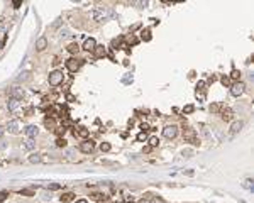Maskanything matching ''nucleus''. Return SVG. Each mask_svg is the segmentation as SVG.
Listing matches in <instances>:
<instances>
[{
    "label": "nucleus",
    "mask_w": 254,
    "mask_h": 203,
    "mask_svg": "<svg viewBox=\"0 0 254 203\" xmlns=\"http://www.w3.org/2000/svg\"><path fill=\"white\" fill-rule=\"evenodd\" d=\"M49 85H53V87H58V85H61L63 83V80H65V75H63L61 71H53V73H49Z\"/></svg>",
    "instance_id": "f257e3e1"
},
{
    "label": "nucleus",
    "mask_w": 254,
    "mask_h": 203,
    "mask_svg": "<svg viewBox=\"0 0 254 203\" xmlns=\"http://www.w3.org/2000/svg\"><path fill=\"white\" fill-rule=\"evenodd\" d=\"M110 15V9L109 7H95L93 10V19L95 20H103L105 17Z\"/></svg>",
    "instance_id": "f03ea898"
},
{
    "label": "nucleus",
    "mask_w": 254,
    "mask_h": 203,
    "mask_svg": "<svg viewBox=\"0 0 254 203\" xmlns=\"http://www.w3.org/2000/svg\"><path fill=\"white\" fill-rule=\"evenodd\" d=\"M163 135L166 139H174L178 135V127L176 125H166L163 129Z\"/></svg>",
    "instance_id": "7ed1b4c3"
},
{
    "label": "nucleus",
    "mask_w": 254,
    "mask_h": 203,
    "mask_svg": "<svg viewBox=\"0 0 254 203\" xmlns=\"http://www.w3.org/2000/svg\"><path fill=\"white\" fill-rule=\"evenodd\" d=\"M7 107H9V112H12V113H21L22 112L21 102L15 100V98H10V100L7 102Z\"/></svg>",
    "instance_id": "20e7f679"
},
{
    "label": "nucleus",
    "mask_w": 254,
    "mask_h": 203,
    "mask_svg": "<svg viewBox=\"0 0 254 203\" xmlns=\"http://www.w3.org/2000/svg\"><path fill=\"white\" fill-rule=\"evenodd\" d=\"M183 139H185L186 142H192V144H198L196 135H195V131H193V129H190V127H186V129H185V132H183Z\"/></svg>",
    "instance_id": "39448f33"
},
{
    "label": "nucleus",
    "mask_w": 254,
    "mask_h": 203,
    "mask_svg": "<svg viewBox=\"0 0 254 203\" xmlns=\"http://www.w3.org/2000/svg\"><path fill=\"white\" fill-rule=\"evenodd\" d=\"M80 66H81V61L80 59H76V58H71V59H68V61H66V68L69 69V71H78V69H80Z\"/></svg>",
    "instance_id": "423d86ee"
},
{
    "label": "nucleus",
    "mask_w": 254,
    "mask_h": 203,
    "mask_svg": "<svg viewBox=\"0 0 254 203\" xmlns=\"http://www.w3.org/2000/svg\"><path fill=\"white\" fill-rule=\"evenodd\" d=\"M244 88H246V85H244L242 81H237V83H234L232 87H230V93H232L234 97H239V95H242Z\"/></svg>",
    "instance_id": "0eeeda50"
},
{
    "label": "nucleus",
    "mask_w": 254,
    "mask_h": 203,
    "mask_svg": "<svg viewBox=\"0 0 254 203\" xmlns=\"http://www.w3.org/2000/svg\"><path fill=\"white\" fill-rule=\"evenodd\" d=\"M10 95H12V98H15V100H22V98H24V95H25V91H24V88L12 87L10 88Z\"/></svg>",
    "instance_id": "6e6552de"
},
{
    "label": "nucleus",
    "mask_w": 254,
    "mask_h": 203,
    "mask_svg": "<svg viewBox=\"0 0 254 203\" xmlns=\"http://www.w3.org/2000/svg\"><path fill=\"white\" fill-rule=\"evenodd\" d=\"M80 151H81V152H85V154L92 152V151H93V142H92V141H85V142H81Z\"/></svg>",
    "instance_id": "1a4fd4ad"
},
{
    "label": "nucleus",
    "mask_w": 254,
    "mask_h": 203,
    "mask_svg": "<svg viewBox=\"0 0 254 203\" xmlns=\"http://www.w3.org/2000/svg\"><path fill=\"white\" fill-rule=\"evenodd\" d=\"M95 47H97V41H95L93 37H90V39L85 41V44H83V49L85 51H93Z\"/></svg>",
    "instance_id": "9d476101"
},
{
    "label": "nucleus",
    "mask_w": 254,
    "mask_h": 203,
    "mask_svg": "<svg viewBox=\"0 0 254 203\" xmlns=\"http://www.w3.org/2000/svg\"><path fill=\"white\" fill-rule=\"evenodd\" d=\"M7 131L10 132V134H17L19 132V122L17 120H10V122L7 124Z\"/></svg>",
    "instance_id": "9b49d317"
},
{
    "label": "nucleus",
    "mask_w": 254,
    "mask_h": 203,
    "mask_svg": "<svg viewBox=\"0 0 254 203\" xmlns=\"http://www.w3.org/2000/svg\"><path fill=\"white\" fill-rule=\"evenodd\" d=\"M37 132H39V129H37L36 125H29L27 129H25V134H27V137H29V139L36 137V135H37Z\"/></svg>",
    "instance_id": "f8f14e48"
},
{
    "label": "nucleus",
    "mask_w": 254,
    "mask_h": 203,
    "mask_svg": "<svg viewBox=\"0 0 254 203\" xmlns=\"http://www.w3.org/2000/svg\"><path fill=\"white\" fill-rule=\"evenodd\" d=\"M93 53H95V56H97V58H105V56H107V49L103 46H97L93 49Z\"/></svg>",
    "instance_id": "ddd939ff"
},
{
    "label": "nucleus",
    "mask_w": 254,
    "mask_h": 203,
    "mask_svg": "<svg viewBox=\"0 0 254 203\" xmlns=\"http://www.w3.org/2000/svg\"><path fill=\"white\" fill-rule=\"evenodd\" d=\"M46 46H47V39H46V37H39V39L36 41V49L37 51L46 49Z\"/></svg>",
    "instance_id": "4468645a"
},
{
    "label": "nucleus",
    "mask_w": 254,
    "mask_h": 203,
    "mask_svg": "<svg viewBox=\"0 0 254 203\" xmlns=\"http://www.w3.org/2000/svg\"><path fill=\"white\" fill-rule=\"evenodd\" d=\"M242 125H244V122L242 120H237V122H234L232 124V127H230V134H237V132L242 129Z\"/></svg>",
    "instance_id": "2eb2a0df"
},
{
    "label": "nucleus",
    "mask_w": 254,
    "mask_h": 203,
    "mask_svg": "<svg viewBox=\"0 0 254 203\" xmlns=\"http://www.w3.org/2000/svg\"><path fill=\"white\" fill-rule=\"evenodd\" d=\"M75 134H78L80 137L87 139V137H88V129H85V127H80V129H78V131L75 132Z\"/></svg>",
    "instance_id": "dca6fc26"
},
{
    "label": "nucleus",
    "mask_w": 254,
    "mask_h": 203,
    "mask_svg": "<svg viewBox=\"0 0 254 203\" xmlns=\"http://www.w3.org/2000/svg\"><path fill=\"white\" fill-rule=\"evenodd\" d=\"M73 196H75L73 193H65V195H63L59 200H61L63 203H68V201H71V200H73Z\"/></svg>",
    "instance_id": "f3484780"
},
{
    "label": "nucleus",
    "mask_w": 254,
    "mask_h": 203,
    "mask_svg": "<svg viewBox=\"0 0 254 203\" xmlns=\"http://www.w3.org/2000/svg\"><path fill=\"white\" fill-rule=\"evenodd\" d=\"M78 49H80V47H78V44H76V42H71V44H69V46H68V51H69V53H71V54H75V53H78Z\"/></svg>",
    "instance_id": "a211bd4d"
},
{
    "label": "nucleus",
    "mask_w": 254,
    "mask_h": 203,
    "mask_svg": "<svg viewBox=\"0 0 254 203\" xmlns=\"http://www.w3.org/2000/svg\"><path fill=\"white\" fill-rule=\"evenodd\" d=\"M29 163H32V164L41 163V156H39V154H32V156L29 157Z\"/></svg>",
    "instance_id": "6ab92c4d"
},
{
    "label": "nucleus",
    "mask_w": 254,
    "mask_h": 203,
    "mask_svg": "<svg viewBox=\"0 0 254 203\" xmlns=\"http://www.w3.org/2000/svg\"><path fill=\"white\" fill-rule=\"evenodd\" d=\"M100 151L102 152H109L110 151V144H109V142H102V144H100Z\"/></svg>",
    "instance_id": "aec40b11"
},
{
    "label": "nucleus",
    "mask_w": 254,
    "mask_h": 203,
    "mask_svg": "<svg viewBox=\"0 0 254 203\" xmlns=\"http://www.w3.org/2000/svg\"><path fill=\"white\" fill-rule=\"evenodd\" d=\"M158 144H159V139L158 137H151L149 139V147H156Z\"/></svg>",
    "instance_id": "412c9836"
},
{
    "label": "nucleus",
    "mask_w": 254,
    "mask_h": 203,
    "mask_svg": "<svg viewBox=\"0 0 254 203\" xmlns=\"http://www.w3.org/2000/svg\"><path fill=\"white\" fill-rule=\"evenodd\" d=\"M24 146H25V149H34V146H36V144H34L32 139H27V141L24 142Z\"/></svg>",
    "instance_id": "4be33fe9"
},
{
    "label": "nucleus",
    "mask_w": 254,
    "mask_h": 203,
    "mask_svg": "<svg viewBox=\"0 0 254 203\" xmlns=\"http://www.w3.org/2000/svg\"><path fill=\"white\" fill-rule=\"evenodd\" d=\"M141 39L142 41H151V32H149V31H144V32L141 34Z\"/></svg>",
    "instance_id": "5701e85b"
},
{
    "label": "nucleus",
    "mask_w": 254,
    "mask_h": 203,
    "mask_svg": "<svg viewBox=\"0 0 254 203\" xmlns=\"http://www.w3.org/2000/svg\"><path fill=\"white\" fill-rule=\"evenodd\" d=\"M230 117H232V112H230V110H224V112H222V119H225V120H229L230 119Z\"/></svg>",
    "instance_id": "b1692460"
},
{
    "label": "nucleus",
    "mask_w": 254,
    "mask_h": 203,
    "mask_svg": "<svg viewBox=\"0 0 254 203\" xmlns=\"http://www.w3.org/2000/svg\"><path fill=\"white\" fill-rule=\"evenodd\" d=\"M242 186H244L246 190H251V191H252V179H246Z\"/></svg>",
    "instance_id": "393cba45"
},
{
    "label": "nucleus",
    "mask_w": 254,
    "mask_h": 203,
    "mask_svg": "<svg viewBox=\"0 0 254 203\" xmlns=\"http://www.w3.org/2000/svg\"><path fill=\"white\" fill-rule=\"evenodd\" d=\"M44 125L49 127V129H53V127H54V120H53V119H46V120H44Z\"/></svg>",
    "instance_id": "a878e982"
},
{
    "label": "nucleus",
    "mask_w": 254,
    "mask_h": 203,
    "mask_svg": "<svg viewBox=\"0 0 254 203\" xmlns=\"http://www.w3.org/2000/svg\"><path fill=\"white\" fill-rule=\"evenodd\" d=\"M193 110H195V107H193L192 103H190V105H186L185 109H183V112H185V113H192Z\"/></svg>",
    "instance_id": "bb28decb"
},
{
    "label": "nucleus",
    "mask_w": 254,
    "mask_h": 203,
    "mask_svg": "<svg viewBox=\"0 0 254 203\" xmlns=\"http://www.w3.org/2000/svg\"><path fill=\"white\" fill-rule=\"evenodd\" d=\"M56 146H58V147H65L66 141H65V139H56Z\"/></svg>",
    "instance_id": "cd10ccee"
},
{
    "label": "nucleus",
    "mask_w": 254,
    "mask_h": 203,
    "mask_svg": "<svg viewBox=\"0 0 254 203\" xmlns=\"http://www.w3.org/2000/svg\"><path fill=\"white\" fill-rule=\"evenodd\" d=\"M7 196H9V193H7V191H0V203L5 201V200H7Z\"/></svg>",
    "instance_id": "c85d7f7f"
},
{
    "label": "nucleus",
    "mask_w": 254,
    "mask_h": 203,
    "mask_svg": "<svg viewBox=\"0 0 254 203\" xmlns=\"http://www.w3.org/2000/svg\"><path fill=\"white\" fill-rule=\"evenodd\" d=\"M146 139H148L146 132H139V134H137V141H146Z\"/></svg>",
    "instance_id": "c756f323"
},
{
    "label": "nucleus",
    "mask_w": 254,
    "mask_h": 203,
    "mask_svg": "<svg viewBox=\"0 0 254 203\" xmlns=\"http://www.w3.org/2000/svg\"><path fill=\"white\" fill-rule=\"evenodd\" d=\"M21 195H27V196H31V195H34V191H32V190H21Z\"/></svg>",
    "instance_id": "7c9ffc66"
},
{
    "label": "nucleus",
    "mask_w": 254,
    "mask_h": 203,
    "mask_svg": "<svg viewBox=\"0 0 254 203\" xmlns=\"http://www.w3.org/2000/svg\"><path fill=\"white\" fill-rule=\"evenodd\" d=\"M230 76H232L234 80H239V76H241V73H239V71H237V69H234V71H232V75H230Z\"/></svg>",
    "instance_id": "2f4dec72"
},
{
    "label": "nucleus",
    "mask_w": 254,
    "mask_h": 203,
    "mask_svg": "<svg viewBox=\"0 0 254 203\" xmlns=\"http://www.w3.org/2000/svg\"><path fill=\"white\" fill-rule=\"evenodd\" d=\"M12 5H14L15 9H19L22 5V2H21V0H14V2H12Z\"/></svg>",
    "instance_id": "473e14b6"
},
{
    "label": "nucleus",
    "mask_w": 254,
    "mask_h": 203,
    "mask_svg": "<svg viewBox=\"0 0 254 203\" xmlns=\"http://www.w3.org/2000/svg\"><path fill=\"white\" fill-rule=\"evenodd\" d=\"M151 201H152V203H164L161 198H151Z\"/></svg>",
    "instance_id": "72a5a7b5"
},
{
    "label": "nucleus",
    "mask_w": 254,
    "mask_h": 203,
    "mask_svg": "<svg viewBox=\"0 0 254 203\" xmlns=\"http://www.w3.org/2000/svg\"><path fill=\"white\" fill-rule=\"evenodd\" d=\"M47 188H49V190H59V185H49Z\"/></svg>",
    "instance_id": "f704fd0d"
},
{
    "label": "nucleus",
    "mask_w": 254,
    "mask_h": 203,
    "mask_svg": "<svg viewBox=\"0 0 254 203\" xmlns=\"http://www.w3.org/2000/svg\"><path fill=\"white\" fill-rule=\"evenodd\" d=\"M139 203H152V201H151V198H142Z\"/></svg>",
    "instance_id": "c9c22d12"
},
{
    "label": "nucleus",
    "mask_w": 254,
    "mask_h": 203,
    "mask_svg": "<svg viewBox=\"0 0 254 203\" xmlns=\"http://www.w3.org/2000/svg\"><path fill=\"white\" fill-rule=\"evenodd\" d=\"M203 87H205V83H203V81H200V83L196 85V88H198V90H203Z\"/></svg>",
    "instance_id": "e433bc0d"
},
{
    "label": "nucleus",
    "mask_w": 254,
    "mask_h": 203,
    "mask_svg": "<svg viewBox=\"0 0 254 203\" xmlns=\"http://www.w3.org/2000/svg\"><path fill=\"white\" fill-rule=\"evenodd\" d=\"M210 110H212V112H217V110H219V105H212Z\"/></svg>",
    "instance_id": "4c0bfd02"
},
{
    "label": "nucleus",
    "mask_w": 254,
    "mask_h": 203,
    "mask_svg": "<svg viewBox=\"0 0 254 203\" xmlns=\"http://www.w3.org/2000/svg\"><path fill=\"white\" fill-rule=\"evenodd\" d=\"M190 154H192L190 151H183V156H185V157H190Z\"/></svg>",
    "instance_id": "58836bf2"
},
{
    "label": "nucleus",
    "mask_w": 254,
    "mask_h": 203,
    "mask_svg": "<svg viewBox=\"0 0 254 203\" xmlns=\"http://www.w3.org/2000/svg\"><path fill=\"white\" fill-rule=\"evenodd\" d=\"M129 42H131V44H136V42H137V39H136V37H131V39H129Z\"/></svg>",
    "instance_id": "ea45409f"
},
{
    "label": "nucleus",
    "mask_w": 254,
    "mask_h": 203,
    "mask_svg": "<svg viewBox=\"0 0 254 203\" xmlns=\"http://www.w3.org/2000/svg\"><path fill=\"white\" fill-rule=\"evenodd\" d=\"M66 100H68V102H73V100H75V97H73V95H68V97H66Z\"/></svg>",
    "instance_id": "a19ab883"
},
{
    "label": "nucleus",
    "mask_w": 254,
    "mask_h": 203,
    "mask_svg": "<svg viewBox=\"0 0 254 203\" xmlns=\"http://www.w3.org/2000/svg\"><path fill=\"white\" fill-rule=\"evenodd\" d=\"M222 83L227 85V83H229V78H225V76H224V78H222Z\"/></svg>",
    "instance_id": "79ce46f5"
},
{
    "label": "nucleus",
    "mask_w": 254,
    "mask_h": 203,
    "mask_svg": "<svg viewBox=\"0 0 254 203\" xmlns=\"http://www.w3.org/2000/svg\"><path fill=\"white\" fill-rule=\"evenodd\" d=\"M76 203H87V200H78Z\"/></svg>",
    "instance_id": "37998d69"
},
{
    "label": "nucleus",
    "mask_w": 254,
    "mask_h": 203,
    "mask_svg": "<svg viewBox=\"0 0 254 203\" xmlns=\"http://www.w3.org/2000/svg\"><path fill=\"white\" fill-rule=\"evenodd\" d=\"M2 134H4V129H2V127H0V135H2Z\"/></svg>",
    "instance_id": "c03bdc74"
},
{
    "label": "nucleus",
    "mask_w": 254,
    "mask_h": 203,
    "mask_svg": "<svg viewBox=\"0 0 254 203\" xmlns=\"http://www.w3.org/2000/svg\"><path fill=\"white\" fill-rule=\"evenodd\" d=\"M127 203H134V201H127Z\"/></svg>",
    "instance_id": "a18cd8bd"
},
{
    "label": "nucleus",
    "mask_w": 254,
    "mask_h": 203,
    "mask_svg": "<svg viewBox=\"0 0 254 203\" xmlns=\"http://www.w3.org/2000/svg\"><path fill=\"white\" fill-rule=\"evenodd\" d=\"M0 46H2V42H0Z\"/></svg>",
    "instance_id": "49530a36"
}]
</instances>
